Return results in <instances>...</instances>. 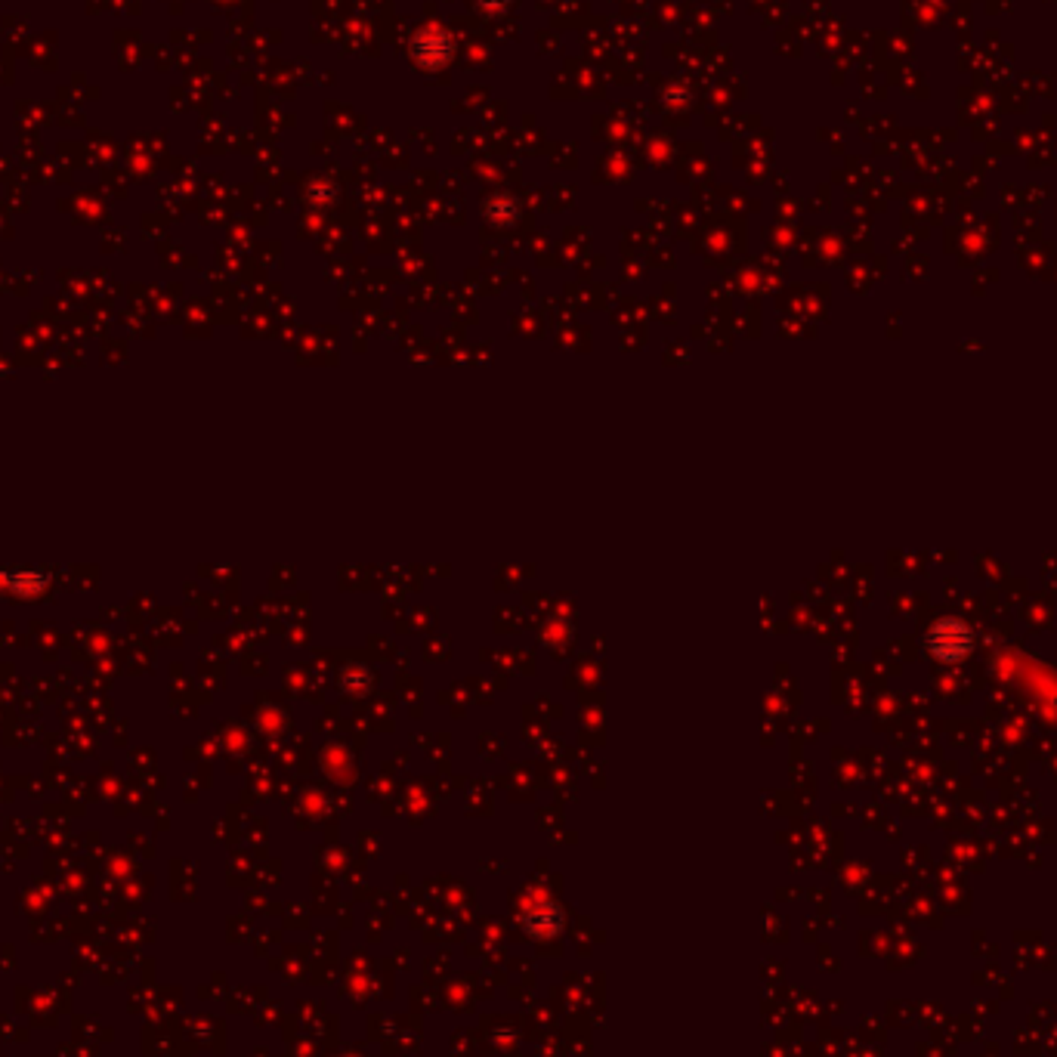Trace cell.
<instances>
[{"label":"cell","mask_w":1057,"mask_h":1057,"mask_svg":"<svg viewBox=\"0 0 1057 1057\" xmlns=\"http://www.w3.org/2000/svg\"><path fill=\"white\" fill-rule=\"evenodd\" d=\"M0 582H4L10 591L22 594V597H34V594H41L47 588V575L44 572H31V569H25V572H0Z\"/></svg>","instance_id":"cell-1"}]
</instances>
